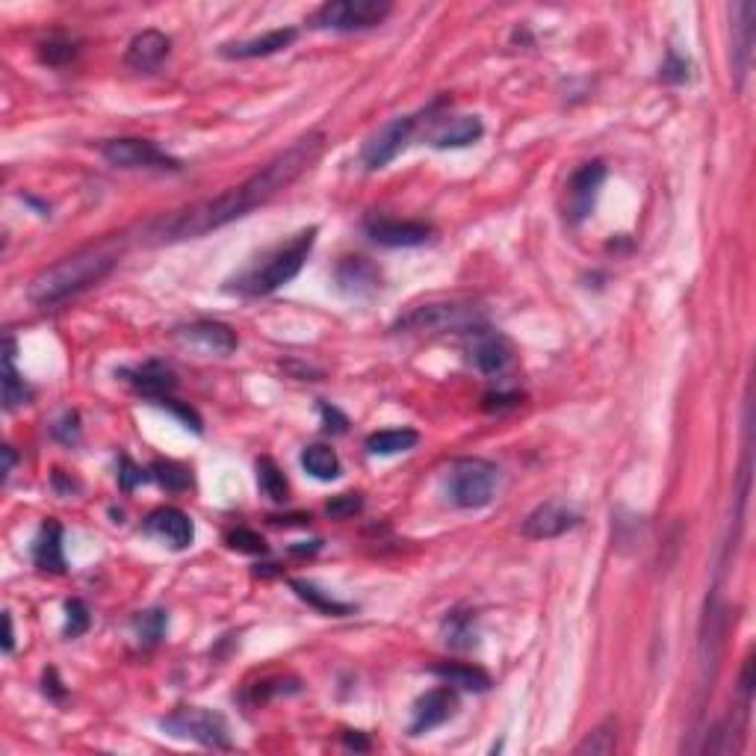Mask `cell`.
I'll return each instance as SVG.
<instances>
[{
    "label": "cell",
    "instance_id": "29",
    "mask_svg": "<svg viewBox=\"0 0 756 756\" xmlns=\"http://www.w3.org/2000/svg\"><path fill=\"white\" fill-rule=\"evenodd\" d=\"M257 488L266 500L272 503H287V494H290V485H287V476L281 473V467L272 461V458H260L257 461Z\"/></svg>",
    "mask_w": 756,
    "mask_h": 756
},
{
    "label": "cell",
    "instance_id": "34",
    "mask_svg": "<svg viewBox=\"0 0 756 756\" xmlns=\"http://www.w3.org/2000/svg\"><path fill=\"white\" fill-rule=\"evenodd\" d=\"M166 627H169V615L163 609H151V612H142L136 618V632H139V641L145 647H154L163 638Z\"/></svg>",
    "mask_w": 756,
    "mask_h": 756
},
{
    "label": "cell",
    "instance_id": "45",
    "mask_svg": "<svg viewBox=\"0 0 756 756\" xmlns=\"http://www.w3.org/2000/svg\"><path fill=\"white\" fill-rule=\"evenodd\" d=\"M343 745H346V748H352V751H370V739H364L361 733H355V736H352V730H349V733H343Z\"/></svg>",
    "mask_w": 756,
    "mask_h": 756
},
{
    "label": "cell",
    "instance_id": "20",
    "mask_svg": "<svg viewBox=\"0 0 756 756\" xmlns=\"http://www.w3.org/2000/svg\"><path fill=\"white\" fill-rule=\"evenodd\" d=\"M754 21L756 6L751 0L736 6V24H733V74H736V86L742 89L751 60H754Z\"/></svg>",
    "mask_w": 756,
    "mask_h": 756
},
{
    "label": "cell",
    "instance_id": "5",
    "mask_svg": "<svg viewBox=\"0 0 756 756\" xmlns=\"http://www.w3.org/2000/svg\"><path fill=\"white\" fill-rule=\"evenodd\" d=\"M500 485V470L485 458H458L449 467L446 491L458 508H485Z\"/></svg>",
    "mask_w": 756,
    "mask_h": 756
},
{
    "label": "cell",
    "instance_id": "40",
    "mask_svg": "<svg viewBox=\"0 0 756 756\" xmlns=\"http://www.w3.org/2000/svg\"><path fill=\"white\" fill-rule=\"evenodd\" d=\"M665 83H686L689 80V63L677 54V51H668V60L662 65V74H659Z\"/></svg>",
    "mask_w": 756,
    "mask_h": 756
},
{
    "label": "cell",
    "instance_id": "24",
    "mask_svg": "<svg viewBox=\"0 0 756 756\" xmlns=\"http://www.w3.org/2000/svg\"><path fill=\"white\" fill-rule=\"evenodd\" d=\"M432 674L443 680L446 686H452V689H464V692H488L491 686H494V680H491V674L488 671H482V668H476V665H435L432 668Z\"/></svg>",
    "mask_w": 756,
    "mask_h": 756
},
{
    "label": "cell",
    "instance_id": "26",
    "mask_svg": "<svg viewBox=\"0 0 756 756\" xmlns=\"http://www.w3.org/2000/svg\"><path fill=\"white\" fill-rule=\"evenodd\" d=\"M302 467L319 479V482H331L340 476V458L331 446L325 443H311L305 452H302Z\"/></svg>",
    "mask_w": 756,
    "mask_h": 756
},
{
    "label": "cell",
    "instance_id": "3",
    "mask_svg": "<svg viewBox=\"0 0 756 756\" xmlns=\"http://www.w3.org/2000/svg\"><path fill=\"white\" fill-rule=\"evenodd\" d=\"M314 243L316 228L299 231L293 240H287L278 249L266 252L246 272H240L234 281H228L231 284L228 290H234L240 296H269V293H275L278 287L290 284L302 272V266H305L308 254L314 249Z\"/></svg>",
    "mask_w": 756,
    "mask_h": 756
},
{
    "label": "cell",
    "instance_id": "46",
    "mask_svg": "<svg viewBox=\"0 0 756 756\" xmlns=\"http://www.w3.org/2000/svg\"><path fill=\"white\" fill-rule=\"evenodd\" d=\"M3 624H6V638H3V653L9 656V653H12V647H15V630H12V615H9V612L3 615Z\"/></svg>",
    "mask_w": 756,
    "mask_h": 756
},
{
    "label": "cell",
    "instance_id": "4",
    "mask_svg": "<svg viewBox=\"0 0 756 756\" xmlns=\"http://www.w3.org/2000/svg\"><path fill=\"white\" fill-rule=\"evenodd\" d=\"M488 319L479 305L470 302H435V305H423L414 308L411 314H405L393 331L399 334H443V331H455V334H473L479 328H485Z\"/></svg>",
    "mask_w": 756,
    "mask_h": 756
},
{
    "label": "cell",
    "instance_id": "31",
    "mask_svg": "<svg viewBox=\"0 0 756 756\" xmlns=\"http://www.w3.org/2000/svg\"><path fill=\"white\" fill-rule=\"evenodd\" d=\"M148 473H151V479H154L160 488H166V491H172V494H181V491H187L189 485H192L189 470L184 464H178V461H154V464L148 467Z\"/></svg>",
    "mask_w": 756,
    "mask_h": 756
},
{
    "label": "cell",
    "instance_id": "36",
    "mask_svg": "<svg viewBox=\"0 0 756 756\" xmlns=\"http://www.w3.org/2000/svg\"><path fill=\"white\" fill-rule=\"evenodd\" d=\"M89 624H92V618H89L86 603H83V600H68V603H65V638L83 635V632L89 630Z\"/></svg>",
    "mask_w": 756,
    "mask_h": 756
},
{
    "label": "cell",
    "instance_id": "13",
    "mask_svg": "<svg viewBox=\"0 0 756 756\" xmlns=\"http://www.w3.org/2000/svg\"><path fill=\"white\" fill-rule=\"evenodd\" d=\"M175 337H178L181 343L192 346V349L204 352V355H219V358L237 352V346H240L237 331H234L231 325L213 322V319H198V322L181 325V328L175 331Z\"/></svg>",
    "mask_w": 756,
    "mask_h": 756
},
{
    "label": "cell",
    "instance_id": "19",
    "mask_svg": "<svg viewBox=\"0 0 756 756\" xmlns=\"http://www.w3.org/2000/svg\"><path fill=\"white\" fill-rule=\"evenodd\" d=\"M169 51H172V42H169L166 33H160V30H142L127 45L125 65L133 68V71H139V74H151V71H157L160 65L166 63Z\"/></svg>",
    "mask_w": 756,
    "mask_h": 756
},
{
    "label": "cell",
    "instance_id": "11",
    "mask_svg": "<svg viewBox=\"0 0 756 756\" xmlns=\"http://www.w3.org/2000/svg\"><path fill=\"white\" fill-rule=\"evenodd\" d=\"M467 337H470V346H467L470 364L482 376H503L505 370L514 364V349L500 331L485 325V328H479V331H473Z\"/></svg>",
    "mask_w": 756,
    "mask_h": 756
},
{
    "label": "cell",
    "instance_id": "6",
    "mask_svg": "<svg viewBox=\"0 0 756 756\" xmlns=\"http://www.w3.org/2000/svg\"><path fill=\"white\" fill-rule=\"evenodd\" d=\"M390 12L393 6L387 0H331L311 15V27L334 33H361L384 24Z\"/></svg>",
    "mask_w": 756,
    "mask_h": 756
},
{
    "label": "cell",
    "instance_id": "8",
    "mask_svg": "<svg viewBox=\"0 0 756 756\" xmlns=\"http://www.w3.org/2000/svg\"><path fill=\"white\" fill-rule=\"evenodd\" d=\"M104 160L116 169H145V172H181V163L175 157H169L163 148H157L148 139H110L101 148Z\"/></svg>",
    "mask_w": 756,
    "mask_h": 756
},
{
    "label": "cell",
    "instance_id": "18",
    "mask_svg": "<svg viewBox=\"0 0 756 756\" xmlns=\"http://www.w3.org/2000/svg\"><path fill=\"white\" fill-rule=\"evenodd\" d=\"M296 39H299L296 27H278V30H269L266 36H257V39H249V42L222 45L219 54L225 60H257V57H272V54L287 51Z\"/></svg>",
    "mask_w": 756,
    "mask_h": 756
},
{
    "label": "cell",
    "instance_id": "28",
    "mask_svg": "<svg viewBox=\"0 0 756 756\" xmlns=\"http://www.w3.org/2000/svg\"><path fill=\"white\" fill-rule=\"evenodd\" d=\"M615 745H618V721L606 718L576 745V756H609L615 754Z\"/></svg>",
    "mask_w": 756,
    "mask_h": 756
},
{
    "label": "cell",
    "instance_id": "10",
    "mask_svg": "<svg viewBox=\"0 0 756 756\" xmlns=\"http://www.w3.org/2000/svg\"><path fill=\"white\" fill-rule=\"evenodd\" d=\"M603 181H606V163H603V160H591V163L579 166V169L570 175L565 204V213L570 222H582V219L591 216Z\"/></svg>",
    "mask_w": 756,
    "mask_h": 756
},
{
    "label": "cell",
    "instance_id": "33",
    "mask_svg": "<svg viewBox=\"0 0 756 756\" xmlns=\"http://www.w3.org/2000/svg\"><path fill=\"white\" fill-rule=\"evenodd\" d=\"M77 42L68 36H51L45 42H39V60L45 65H65L77 57Z\"/></svg>",
    "mask_w": 756,
    "mask_h": 756
},
{
    "label": "cell",
    "instance_id": "1",
    "mask_svg": "<svg viewBox=\"0 0 756 756\" xmlns=\"http://www.w3.org/2000/svg\"><path fill=\"white\" fill-rule=\"evenodd\" d=\"M322 148H325V133L322 130H311V133L299 136L287 151L275 154L269 163H263L243 184L225 189L216 198L198 201L192 207L175 210V213L151 222L145 228V240L154 243V246L195 240V237H204V234H210L216 228H225V225L249 216L254 207H263L278 192H284L290 184H296L322 157Z\"/></svg>",
    "mask_w": 756,
    "mask_h": 756
},
{
    "label": "cell",
    "instance_id": "30",
    "mask_svg": "<svg viewBox=\"0 0 756 756\" xmlns=\"http://www.w3.org/2000/svg\"><path fill=\"white\" fill-rule=\"evenodd\" d=\"M290 588L308 603V606H314L316 612H322V615H328V618H346V615H352L355 609L349 606V603H337L334 597H328V594H322L316 585L311 582H302V579H293L290 582Z\"/></svg>",
    "mask_w": 756,
    "mask_h": 756
},
{
    "label": "cell",
    "instance_id": "39",
    "mask_svg": "<svg viewBox=\"0 0 756 756\" xmlns=\"http://www.w3.org/2000/svg\"><path fill=\"white\" fill-rule=\"evenodd\" d=\"M520 402H523L520 393H503V390H497V393H488V396L482 399V408H485L488 414H505V411H511V408H517Z\"/></svg>",
    "mask_w": 756,
    "mask_h": 756
},
{
    "label": "cell",
    "instance_id": "15",
    "mask_svg": "<svg viewBox=\"0 0 756 756\" xmlns=\"http://www.w3.org/2000/svg\"><path fill=\"white\" fill-rule=\"evenodd\" d=\"M455 712H458V694H455V689L452 686L432 689V692H426L414 703V718H411L408 733L411 736H423V733L446 724L449 718H455Z\"/></svg>",
    "mask_w": 756,
    "mask_h": 756
},
{
    "label": "cell",
    "instance_id": "42",
    "mask_svg": "<svg viewBox=\"0 0 756 756\" xmlns=\"http://www.w3.org/2000/svg\"><path fill=\"white\" fill-rule=\"evenodd\" d=\"M54 438L63 443H77V438H80V417H77V411H65L63 420L54 426Z\"/></svg>",
    "mask_w": 756,
    "mask_h": 756
},
{
    "label": "cell",
    "instance_id": "32",
    "mask_svg": "<svg viewBox=\"0 0 756 756\" xmlns=\"http://www.w3.org/2000/svg\"><path fill=\"white\" fill-rule=\"evenodd\" d=\"M443 635H446V644L455 647V650H470L476 644V627H473V615L467 612H452L446 621H443Z\"/></svg>",
    "mask_w": 756,
    "mask_h": 756
},
{
    "label": "cell",
    "instance_id": "7",
    "mask_svg": "<svg viewBox=\"0 0 756 756\" xmlns=\"http://www.w3.org/2000/svg\"><path fill=\"white\" fill-rule=\"evenodd\" d=\"M160 727L178 739H192L204 748L213 751H228L231 748V733H228V721L204 706H181L172 715H166L160 721Z\"/></svg>",
    "mask_w": 756,
    "mask_h": 756
},
{
    "label": "cell",
    "instance_id": "27",
    "mask_svg": "<svg viewBox=\"0 0 756 756\" xmlns=\"http://www.w3.org/2000/svg\"><path fill=\"white\" fill-rule=\"evenodd\" d=\"M420 443V432L414 429H384L367 438V452L370 455H399L408 452Z\"/></svg>",
    "mask_w": 756,
    "mask_h": 756
},
{
    "label": "cell",
    "instance_id": "38",
    "mask_svg": "<svg viewBox=\"0 0 756 756\" xmlns=\"http://www.w3.org/2000/svg\"><path fill=\"white\" fill-rule=\"evenodd\" d=\"M160 405L163 408H169L187 429H192L195 435H201V417L195 414V408H189L184 402H178V399H172V396H166V399H160Z\"/></svg>",
    "mask_w": 756,
    "mask_h": 756
},
{
    "label": "cell",
    "instance_id": "25",
    "mask_svg": "<svg viewBox=\"0 0 756 756\" xmlns=\"http://www.w3.org/2000/svg\"><path fill=\"white\" fill-rule=\"evenodd\" d=\"M12 358H15V343H12V337H6V355H3V405H6V411H15L30 402V387L15 373Z\"/></svg>",
    "mask_w": 756,
    "mask_h": 756
},
{
    "label": "cell",
    "instance_id": "37",
    "mask_svg": "<svg viewBox=\"0 0 756 756\" xmlns=\"http://www.w3.org/2000/svg\"><path fill=\"white\" fill-rule=\"evenodd\" d=\"M361 505H364V500H361L358 494H340V497H334L331 503L325 505V511H328V517H334V520H346V517L358 514Z\"/></svg>",
    "mask_w": 756,
    "mask_h": 756
},
{
    "label": "cell",
    "instance_id": "41",
    "mask_svg": "<svg viewBox=\"0 0 756 756\" xmlns=\"http://www.w3.org/2000/svg\"><path fill=\"white\" fill-rule=\"evenodd\" d=\"M119 464H122V470H119V485H122V491H127V494H130L136 485H142L145 479H151V473H145L142 467H136L127 455H122Z\"/></svg>",
    "mask_w": 756,
    "mask_h": 756
},
{
    "label": "cell",
    "instance_id": "16",
    "mask_svg": "<svg viewBox=\"0 0 756 756\" xmlns=\"http://www.w3.org/2000/svg\"><path fill=\"white\" fill-rule=\"evenodd\" d=\"M116 376L122 378L130 390H136L139 396H148V399H157V402L172 396V390L178 387L175 370L169 364H163V361H145L139 367H125Z\"/></svg>",
    "mask_w": 756,
    "mask_h": 756
},
{
    "label": "cell",
    "instance_id": "22",
    "mask_svg": "<svg viewBox=\"0 0 756 756\" xmlns=\"http://www.w3.org/2000/svg\"><path fill=\"white\" fill-rule=\"evenodd\" d=\"M378 281H381L378 269L370 260H364V257H346V260L337 266V284H340V290L349 293V296L376 293L378 287H381Z\"/></svg>",
    "mask_w": 756,
    "mask_h": 756
},
{
    "label": "cell",
    "instance_id": "12",
    "mask_svg": "<svg viewBox=\"0 0 756 756\" xmlns=\"http://www.w3.org/2000/svg\"><path fill=\"white\" fill-rule=\"evenodd\" d=\"M364 231L376 246H384V249H414L432 240V225L402 222V219H387V216H370L364 222Z\"/></svg>",
    "mask_w": 756,
    "mask_h": 756
},
{
    "label": "cell",
    "instance_id": "2",
    "mask_svg": "<svg viewBox=\"0 0 756 756\" xmlns=\"http://www.w3.org/2000/svg\"><path fill=\"white\" fill-rule=\"evenodd\" d=\"M122 240L107 237L101 243H92L80 252L68 254L63 260H57L54 266L42 269L30 287H27V299L39 308H57L68 299L80 296L83 290L101 284L122 260Z\"/></svg>",
    "mask_w": 756,
    "mask_h": 756
},
{
    "label": "cell",
    "instance_id": "14",
    "mask_svg": "<svg viewBox=\"0 0 756 756\" xmlns=\"http://www.w3.org/2000/svg\"><path fill=\"white\" fill-rule=\"evenodd\" d=\"M576 523H579V514L570 505H565L562 500H550V503H541L535 511L526 514L520 532L535 541H550V538H559V535L570 532Z\"/></svg>",
    "mask_w": 756,
    "mask_h": 756
},
{
    "label": "cell",
    "instance_id": "44",
    "mask_svg": "<svg viewBox=\"0 0 756 756\" xmlns=\"http://www.w3.org/2000/svg\"><path fill=\"white\" fill-rule=\"evenodd\" d=\"M45 694H48V697H54V700H63L65 697L63 683L57 680V671H54V668H51V671H45Z\"/></svg>",
    "mask_w": 756,
    "mask_h": 756
},
{
    "label": "cell",
    "instance_id": "35",
    "mask_svg": "<svg viewBox=\"0 0 756 756\" xmlns=\"http://www.w3.org/2000/svg\"><path fill=\"white\" fill-rule=\"evenodd\" d=\"M225 541H228V547L237 550V553H249V556H266V553H269L266 541H263L254 529H246V526L231 529V532L225 535Z\"/></svg>",
    "mask_w": 756,
    "mask_h": 756
},
{
    "label": "cell",
    "instance_id": "43",
    "mask_svg": "<svg viewBox=\"0 0 756 756\" xmlns=\"http://www.w3.org/2000/svg\"><path fill=\"white\" fill-rule=\"evenodd\" d=\"M319 411H322V420H325V429L328 432H346V426H349V420L334 408V405H328V402H319Z\"/></svg>",
    "mask_w": 756,
    "mask_h": 756
},
{
    "label": "cell",
    "instance_id": "9",
    "mask_svg": "<svg viewBox=\"0 0 756 756\" xmlns=\"http://www.w3.org/2000/svg\"><path fill=\"white\" fill-rule=\"evenodd\" d=\"M417 122H420L417 116H399V119L387 122V125L381 127L376 136L364 145V154H361L364 166H367L370 172H378V169L390 166V163L405 151V145H408V139H411Z\"/></svg>",
    "mask_w": 756,
    "mask_h": 756
},
{
    "label": "cell",
    "instance_id": "17",
    "mask_svg": "<svg viewBox=\"0 0 756 756\" xmlns=\"http://www.w3.org/2000/svg\"><path fill=\"white\" fill-rule=\"evenodd\" d=\"M145 532L160 538L172 550H187L192 538H195V526H192L189 514H184L181 508H172V505H163V508L151 511L145 517Z\"/></svg>",
    "mask_w": 756,
    "mask_h": 756
},
{
    "label": "cell",
    "instance_id": "23",
    "mask_svg": "<svg viewBox=\"0 0 756 756\" xmlns=\"http://www.w3.org/2000/svg\"><path fill=\"white\" fill-rule=\"evenodd\" d=\"M33 562L39 570H48V573H63L65 570L63 526L57 520L42 523V529L33 541Z\"/></svg>",
    "mask_w": 756,
    "mask_h": 756
},
{
    "label": "cell",
    "instance_id": "47",
    "mask_svg": "<svg viewBox=\"0 0 756 756\" xmlns=\"http://www.w3.org/2000/svg\"><path fill=\"white\" fill-rule=\"evenodd\" d=\"M15 461H18V458H15V449H12V446H3V479H9Z\"/></svg>",
    "mask_w": 756,
    "mask_h": 756
},
{
    "label": "cell",
    "instance_id": "21",
    "mask_svg": "<svg viewBox=\"0 0 756 756\" xmlns=\"http://www.w3.org/2000/svg\"><path fill=\"white\" fill-rule=\"evenodd\" d=\"M482 133H485V125L479 116H455V119L438 122V127L429 133V142L435 148H467L479 142Z\"/></svg>",
    "mask_w": 756,
    "mask_h": 756
}]
</instances>
